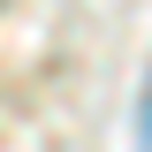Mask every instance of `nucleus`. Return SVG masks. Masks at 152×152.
Instances as JSON below:
<instances>
[{
    "mask_svg": "<svg viewBox=\"0 0 152 152\" xmlns=\"http://www.w3.org/2000/svg\"><path fill=\"white\" fill-rule=\"evenodd\" d=\"M137 145L152 152V84H145V114H137Z\"/></svg>",
    "mask_w": 152,
    "mask_h": 152,
    "instance_id": "nucleus-1",
    "label": "nucleus"
}]
</instances>
